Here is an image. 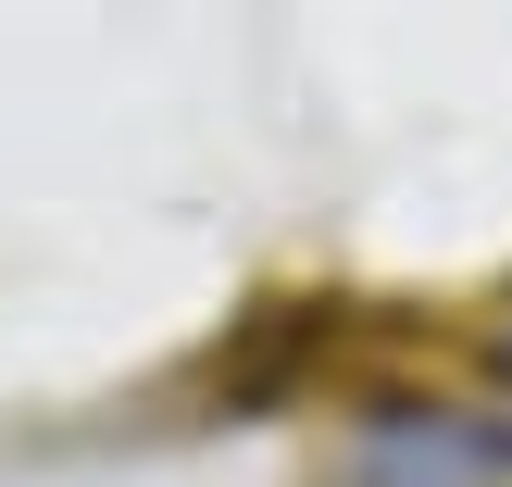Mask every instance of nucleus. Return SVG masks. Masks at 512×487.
I'll list each match as a JSON object with an SVG mask.
<instances>
[{
	"label": "nucleus",
	"instance_id": "nucleus-1",
	"mask_svg": "<svg viewBox=\"0 0 512 487\" xmlns=\"http://www.w3.org/2000/svg\"><path fill=\"white\" fill-rule=\"evenodd\" d=\"M325 487H512V438L450 400H388L338 438Z\"/></svg>",
	"mask_w": 512,
	"mask_h": 487
},
{
	"label": "nucleus",
	"instance_id": "nucleus-2",
	"mask_svg": "<svg viewBox=\"0 0 512 487\" xmlns=\"http://www.w3.org/2000/svg\"><path fill=\"white\" fill-rule=\"evenodd\" d=\"M500 363H512V325H500Z\"/></svg>",
	"mask_w": 512,
	"mask_h": 487
}]
</instances>
